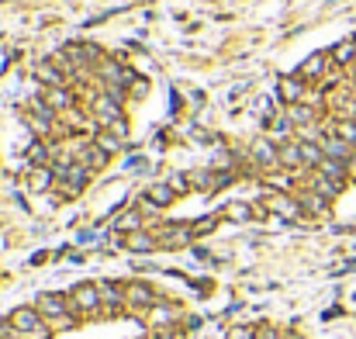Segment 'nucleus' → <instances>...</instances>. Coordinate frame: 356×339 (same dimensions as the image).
Here are the masks:
<instances>
[{
    "label": "nucleus",
    "instance_id": "nucleus-1",
    "mask_svg": "<svg viewBox=\"0 0 356 339\" xmlns=\"http://www.w3.org/2000/svg\"><path fill=\"white\" fill-rule=\"evenodd\" d=\"M70 308H77L83 315H97L101 311V287L97 284H77L70 291Z\"/></svg>",
    "mask_w": 356,
    "mask_h": 339
},
{
    "label": "nucleus",
    "instance_id": "nucleus-2",
    "mask_svg": "<svg viewBox=\"0 0 356 339\" xmlns=\"http://www.w3.org/2000/svg\"><path fill=\"white\" fill-rule=\"evenodd\" d=\"M35 308L42 311L46 322H56V325H59V322H63V325L70 322V318H66L70 298H63V294H39V298H35Z\"/></svg>",
    "mask_w": 356,
    "mask_h": 339
},
{
    "label": "nucleus",
    "instance_id": "nucleus-3",
    "mask_svg": "<svg viewBox=\"0 0 356 339\" xmlns=\"http://www.w3.org/2000/svg\"><path fill=\"white\" fill-rule=\"evenodd\" d=\"M277 94H280L284 104H308L311 87H308V80H301V77L294 73V77H284V80L277 84Z\"/></svg>",
    "mask_w": 356,
    "mask_h": 339
},
{
    "label": "nucleus",
    "instance_id": "nucleus-4",
    "mask_svg": "<svg viewBox=\"0 0 356 339\" xmlns=\"http://www.w3.org/2000/svg\"><path fill=\"white\" fill-rule=\"evenodd\" d=\"M332 73V52H315L308 56L301 66H297V77L301 80H325Z\"/></svg>",
    "mask_w": 356,
    "mask_h": 339
},
{
    "label": "nucleus",
    "instance_id": "nucleus-5",
    "mask_svg": "<svg viewBox=\"0 0 356 339\" xmlns=\"http://www.w3.org/2000/svg\"><path fill=\"white\" fill-rule=\"evenodd\" d=\"M249 156H253V163L263 166V170H277V166H280V146L270 142V139H256V142L249 146Z\"/></svg>",
    "mask_w": 356,
    "mask_h": 339
},
{
    "label": "nucleus",
    "instance_id": "nucleus-6",
    "mask_svg": "<svg viewBox=\"0 0 356 339\" xmlns=\"http://www.w3.org/2000/svg\"><path fill=\"white\" fill-rule=\"evenodd\" d=\"M156 239L166 249H180L194 239V225H163V229H156Z\"/></svg>",
    "mask_w": 356,
    "mask_h": 339
},
{
    "label": "nucleus",
    "instance_id": "nucleus-7",
    "mask_svg": "<svg viewBox=\"0 0 356 339\" xmlns=\"http://www.w3.org/2000/svg\"><path fill=\"white\" fill-rule=\"evenodd\" d=\"M156 304V294L149 284H125V308L132 311H149Z\"/></svg>",
    "mask_w": 356,
    "mask_h": 339
},
{
    "label": "nucleus",
    "instance_id": "nucleus-8",
    "mask_svg": "<svg viewBox=\"0 0 356 339\" xmlns=\"http://www.w3.org/2000/svg\"><path fill=\"white\" fill-rule=\"evenodd\" d=\"M266 208L273 211V215H284V218H297L304 208H301V201H294L290 194H284V191H273L270 197H266Z\"/></svg>",
    "mask_w": 356,
    "mask_h": 339
},
{
    "label": "nucleus",
    "instance_id": "nucleus-9",
    "mask_svg": "<svg viewBox=\"0 0 356 339\" xmlns=\"http://www.w3.org/2000/svg\"><path fill=\"white\" fill-rule=\"evenodd\" d=\"M308 191H315V194H322L325 201H332V197H339L342 184H339V180H328V177L318 173V170H311V173H308Z\"/></svg>",
    "mask_w": 356,
    "mask_h": 339
},
{
    "label": "nucleus",
    "instance_id": "nucleus-10",
    "mask_svg": "<svg viewBox=\"0 0 356 339\" xmlns=\"http://www.w3.org/2000/svg\"><path fill=\"white\" fill-rule=\"evenodd\" d=\"M177 187L173 184H152V187H146V204L149 208H166V204H173L177 201Z\"/></svg>",
    "mask_w": 356,
    "mask_h": 339
},
{
    "label": "nucleus",
    "instance_id": "nucleus-11",
    "mask_svg": "<svg viewBox=\"0 0 356 339\" xmlns=\"http://www.w3.org/2000/svg\"><path fill=\"white\" fill-rule=\"evenodd\" d=\"M121 246H125V249H135V253H149V249L159 246V239H156L152 232L139 229V232H125V235H121Z\"/></svg>",
    "mask_w": 356,
    "mask_h": 339
},
{
    "label": "nucleus",
    "instance_id": "nucleus-12",
    "mask_svg": "<svg viewBox=\"0 0 356 339\" xmlns=\"http://www.w3.org/2000/svg\"><path fill=\"white\" fill-rule=\"evenodd\" d=\"M315 170L325 173L328 180H339V184H346V177H349V163H346V159H328V156H325Z\"/></svg>",
    "mask_w": 356,
    "mask_h": 339
},
{
    "label": "nucleus",
    "instance_id": "nucleus-13",
    "mask_svg": "<svg viewBox=\"0 0 356 339\" xmlns=\"http://www.w3.org/2000/svg\"><path fill=\"white\" fill-rule=\"evenodd\" d=\"M287 118L294 122V128H308L315 125V104H287Z\"/></svg>",
    "mask_w": 356,
    "mask_h": 339
},
{
    "label": "nucleus",
    "instance_id": "nucleus-14",
    "mask_svg": "<svg viewBox=\"0 0 356 339\" xmlns=\"http://www.w3.org/2000/svg\"><path fill=\"white\" fill-rule=\"evenodd\" d=\"M52 180H56L52 166H32V170H28V187H32V191H49Z\"/></svg>",
    "mask_w": 356,
    "mask_h": 339
},
{
    "label": "nucleus",
    "instance_id": "nucleus-15",
    "mask_svg": "<svg viewBox=\"0 0 356 339\" xmlns=\"http://www.w3.org/2000/svg\"><path fill=\"white\" fill-rule=\"evenodd\" d=\"M94 142H97L108 156H115V153L125 146V135H118V132H111V128H101V132L94 135Z\"/></svg>",
    "mask_w": 356,
    "mask_h": 339
},
{
    "label": "nucleus",
    "instance_id": "nucleus-16",
    "mask_svg": "<svg viewBox=\"0 0 356 339\" xmlns=\"http://www.w3.org/2000/svg\"><path fill=\"white\" fill-rule=\"evenodd\" d=\"M280 166L287 170H301V142H280Z\"/></svg>",
    "mask_w": 356,
    "mask_h": 339
},
{
    "label": "nucleus",
    "instance_id": "nucleus-17",
    "mask_svg": "<svg viewBox=\"0 0 356 339\" xmlns=\"http://www.w3.org/2000/svg\"><path fill=\"white\" fill-rule=\"evenodd\" d=\"M332 63L335 66H353L356 63V42L349 39V42H339L335 49H332Z\"/></svg>",
    "mask_w": 356,
    "mask_h": 339
},
{
    "label": "nucleus",
    "instance_id": "nucleus-18",
    "mask_svg": "<svg viewBox=\"0 0 356 339\" xmlns=\"http://www.w3.org/2000/svg\"><path fill=\"white\" fill-rule=\"evenodd\" d=\"M253 211H256V208H249L246 201H232V204H225L218 215H221V218H232V222H249Z\"/></svg>",
    "mask_w": 356,
    "mask_h": 339
},
{
    "label": "nucleus",
    "instance_id": "nucleus-19",
    "mask_svg": "<svg viewBox=\"0 0 356 339\" xmlns=\"http://www.w3.org/2000/svg\"><path fill=\"white\" fill-rule=\"evenodd\" d=\"M297 201H301L304 211H315V215H325V211H328V201H325L322 194H315V191H304Z\"/></svg>",
    "mask_w": 356,
    "mask_h": 339
},
{
    "label": "nucleus",
    "instance_id": "nucleus-20",
    "mask_svg": "<svg viewBox=\"0 0 356 339\" xmlns=\"http://www.w3.org/2000/svg\"><path fill=\"white\" fill-rule=\"evenodd\" d=\"M332 132H335L339 139H346V142L356 149V118H339V122L332 125Z\"/></svg>",
    "mask_w": 356,
    "mask_h": 339
},
{
    "label": "nucleus",
    "instance_id": "nucleus-21",
    "mask_svg": "<svg viewBox=\"0 0 356 339\" xmlns=\"http://www.w3.org/2000/svg\"><path fill=\"white\" fill-rule=\"evenodd\" d=\"M142 229V215L139 211H128L121 222H118V232H139Z\"/></svg>",
    "mask_w": 356,
    "mask_h": 339
},
{
    "label": "nucleus",
    "instance_id": "nucleus-22",
    "mask_svg": "<svg viewBox=\"0 0 356 339\" xmlns=\"http://www.w3.org/2000/svg\"><path fill=\"white\" fill-rule=\"evenodd\" d=\"M225 339H256V329H246V325H239V329H232Z\"/></svg>",
    "mask_w": 356,
    "mask_h": 339
},
{
    "label": "nucleus",
    "instance_id": "nucleus-23",
    "mask_svg": "<svg viewBox=\"0 0 356 339\" xmlns=\"http://www.w3.org/2000/svg\"><path fill=\"white\" fill-rule=\"evenodd\" d=\"M256 339H280V332L273 325H263V329H256Z\"/></svg>",
    "mask_w": 356,
    "mask_h": 339
},
{
    "label": "nucleus",
    "instance_id": "nucleus-24",
    "mask_svg": "<svg viewBox=\"0 0 356 339\" xmlns=\"http://www.w3.org/2000/svg\"><path fill=\"white\" fill-rule=\"evenodd\" d=\"M4 339H18V336H4Z\"/></svg>",
    "mask_w": 356,
    "mask_h": 339
},
{
    "label": "nucleus",
    "instance_id": "nucleus-25",
    "mask_svg": "<svg viewBox=\"0 0 356 339\" xmlns=\"http://www.w3.org/2000/svg\"><path fill=\"white\" fill-rule=\"evenodd\" d=\"M353 42H356V39H353Z\"/></svg>",
    "mask_w": 356,
    "mask_h": 339
}]
</instances>
